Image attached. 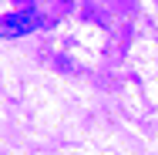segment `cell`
Here are the masks:
<instances>
[{
  "label": "cell",
  "instance_id": "cell-1",
  "mask_svg": "<svg viewBox=\"0 0 158 155\" xmlns=\"http://www.w3.org/2000/svg\"><path fill=\"white\" fill-rule=\"evenodd\" d=\"M40 27V10L34 7H24V10H10L0 17V37L14 41V37H27Z\"/></svg>",
  "mask_w": 158,
  "mask_h": 155
},
{
  "label": "cell",
  "instance_id": "cell-2",
  "mask_svg": "<svg viewBox=\"0 0 158 155\" xmlns=\"http://www.w3.org/2000/svg\"><path fill=\"white\" fill-rule=\"evenodd\" d=\"M64 3H71V0H64Z\"/></svg>",
  "mask_w": 158,
  "mask_h": 155
}]
</instances>
